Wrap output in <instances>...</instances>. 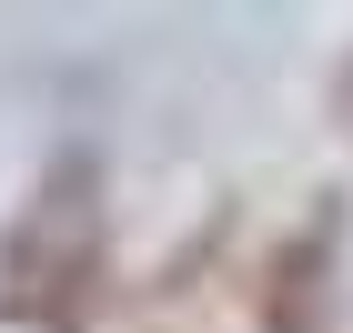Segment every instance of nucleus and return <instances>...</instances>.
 I'll use <instances>...</instances> for the list:
<instances>
[{
  "instance_id": "nucleus-1",
  "label": "nucleus",
  "mask_w": 353,
  "mask_h": 333,
  "mask_svg": "<svg viewBox=\"0 0 353 333\" xmlns=\"http://www.w3.org/2000/svg\"><path fill=\"white\" fill-rule=\"evenodd\" d=\"M111 303V192L91 152H61L0 232V323L10 333H91Z\"/></svg>"
},
{
  "instance_id": "nucleus-2",
  "label": "nucleus",
  "mask_w": 353,
  "mask_h": 333,
  "mask_svg": "<svg viewBox=\"0 0 353 333\" xmlns=\"http://www.w3.org/2000/svg\"><path fill=\"white\" fill-rule=\"evenodd\" d=\"M333 263H343V202L323 192L283 243H272L252 333H333Z\"/></svg>"
},
{
  "instance_id": "nucleus-3",
  "label": "nucleus",
  "mask_w": 353,
  "mask_h": 333,
  "mask_svg": "<svg viewBox=\"0 0 353 333\" xmlns=\"http://www.w3.org/2000/svg\"><path fill=\"white\" fill-rule=\"evenodd\" d=\"M333 121L353 132V61H343V81H333Z\"/></svg>"
}]
</instances>
